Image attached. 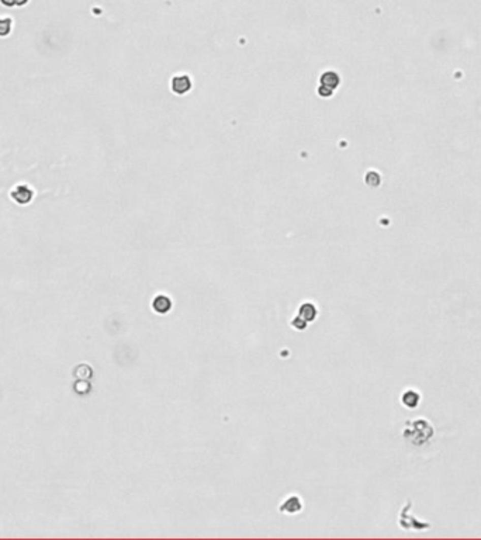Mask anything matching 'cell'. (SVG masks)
<instances>
[{
    "instance_id": "obj_7",
    "label": "cell",
    "mask_w": 481,
    "mask_h": 540,
    "mask_svg": "<svg viewBox=\"0 0 481 540\" xmlns=\"http://www.w3.org/2000/svg\"><path fill=\"white\" fill-rule=\"evenodd\" d=\"M28 0H16V6H25Z\"/></svg>"
},
{
    "instance_id": "obj_2",
    "label": "cell",
    "mask_w": 481,
    "mask_h": 540,
    "mask_svg": "<svg viewBox=\"0 0 481 540\" xmlns=\"http://www.w3.org/2000/svg\"><path fill=\"white\" fill-rule=\"evenodd\" d=\"M191 86H193V83H191L190 76H187V75H183L182 73V75H176V76H173V78H172V82H171L172 91H173V93H176V94H179V96L186 94V93L191 89Z\"/></svg>"
},
{
    "instance_id": "obj_6",
    "label": "cell",
    "mask_w": 481,
    "mask_h": 540,
    "mask_svg": "<svg viewBox=\"0 0 481 540\" xmlns=\"http://www.w3.org/2000/svg\"><path fill=\"white\" fill-rule=\"evenodd\" d=\"M0 3H2L3 6H6V7L16 6V0H0Z\"/></svg>"
},
{
    "instance_id": "obj_3",
    "label": "cell",
    "mask_w": 481,
    "mask_h": 540,
    "mask_svg": "<svg viewBox=\"0 0 481 540\" xmlns=\"http://www.w3.org/2000/svg\"><path fill=\"white\" fill-rule=\"evenodd\" d=\"M319 82H321V85L323 86L329 87V89L334 90V89H336V87L339 86V83H341V78H339V75L334 72V71H327V72H324L323 75H321Z\"/></svg>"
},
{
    "instance_id": "obj_4",
    "label": "cell",
    "mask_w": 481,
    "mask_h": 540,
    "mask_svg": "<svg viewBox=\"0 0 481 540\" xmlns=\"http://www.w3.org/2000/svg\"><path fill=\"white\" fill-rule=\"evenodd\" d=\"M13 27V20L10 17H0V37H7Z\"/></svg>"
},
{
    "instance_id": "obj_5",
    "label": "cell",
    "mask_w": 481,
    "mask_h": 540,
    "mask_svg": "<svg viewBox=\"0 0 481 540\" xmlns=\"http://www.w3.org/2000/svg\"><path fill=\"white\" fill-rule=\"evenodd\" d=\"M318 94L321 96V98H331L332 94H334V90L332 89H329V87H325V86H319L318 87Z\"/></svg>"
},
{
    "instance_id": "obj_1",
    "label": "cell",
    "mask_w": 481,
    "mask_h": 540,
    "mask_svg": "<svg viewBox=\"0 0 481 540\" xmlns=\"http://www.w3.org/2000/svg\"><path fill=\"white\" fill-rule=\"evenodd\" d=\"M10 197L17 204H28L34 197V188H31L28 184H16L10 192Z\"/></svg>"
}]
</instances>
